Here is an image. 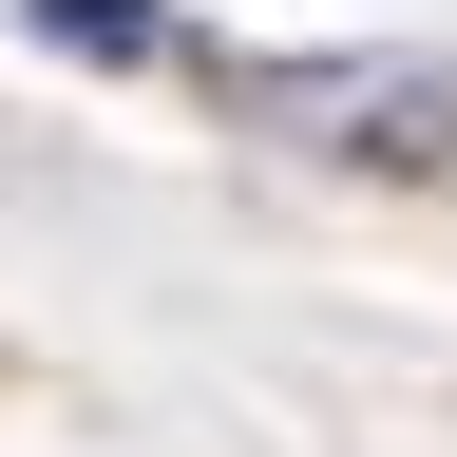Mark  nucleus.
<instances>
[{
    "label": "nucleus",
    "mask_w": 457,
    "mask_h": 457,
    "mask_svg": "<svg viewBox=\"0 0 457 457\" xmlns=\"http://www.w3.org/2000/svg\"><path fill=\"white\" fill-rule=\"evenodd\" d=\"M20 20H38V38H77V57H153V38H171L153 0H20Z\"/></svg>",
    "instance_id": "nucleus-2"
},
{
    "label": "nucleus",
    "mask_w": 457,
    "mask_h": 457,
    "mask_svg": "<svg viewBox=\"0 0 457 457\" xmlns=\"http://www.w3.org/2000/svg\"><path fill=\"white\" fill-rule=\"evenodd\" d=\"M210 96L286 153H343V171H457V57H210Z\"/></svg>",
    "instance_id": "nucleus-1"
}]
</instances>
